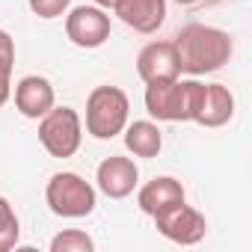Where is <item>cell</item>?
Instances as JSON below:
<instances>
[{
	"mask_svg": "<svg viewBox=\"0 0 252 252\" xmlns=\"http://www.w3.org/2000/svg\"><path fill=\"white\" fill-rule=\"evenodd\" d=\"M175 54H178V68L199 77L208 71L222 68L231 60V36L220 27H208V24H187L178 30V36L172 39Z\"/></svg>",
	"mask_w": 252,
	"mask_h": 252,
	"instance_id": "1",
	"label": "cell"
},
{
	"mask_svg": "<svg viewBox=\"0 0 252 252\" xmlns=\"http://www.w3.org/2000/svg\"><path fill=\"white\" fill-rule=\"evenodd\" d=\"M202 92L199 80H158L146 86V110L158 122H193Z\"/></svg>",
	"mask_w": 252,
	"mask_h": 252,
	"instance_id": "2",
	"label": "cell"
},
{
	"mask_svg": "<svg viewBox=\"0 0 252 252\" xmlns=\"http://www.w3.org/2000/svg\"><path fill=\"white\" fill-rule=\"evenodd\" d=\"M128 95L119 86H95L86 98V134L95 140H113L128 125Z\"/></svg>",
	"mask_w": 252,
	"mask_h": 252,
	"instance_id": "3",
	"label": "cell"
},
{
	"mask_svg": "<svg viewBox=\"0 0 252 252\" xmlns=\"http://www.w3.org/2000/svg\"><path fill=\"white\" fill-rule=\"evenodd\" d=\"M45 199H48V208L57 217H65V220L89 217L95 211V202H98L95 187L86 178H80L77 172H57L48 181Z\"/></svg>",
	"mask_w": 252,
	"mask_h": 252,
	"instance_id": "4",
	"label": "cell"
},
{
	"mask_svg": "<svg viewBox=\"0 0 252 252\" xmlns=\"http://www.w3.org/2000/svg\"><path fill=\"white\" fill-rule=\"evenodd\" d=\"M39 140L51 158H71L83 140V125L77 110L54 104L39 122Z\"/></svg>",
	"mask_w": 252,
	"mask_h": 252,
	"instance_id": "5",
	"label": "cell"
},
{
	"mask_svg": "<svg viewBox=\"0 0 252 252\" xmlns=\"http://www.w3.org/2000/svg\"><path fill=\"white\" fill-rule=\"evenodd\" d=\"M152 220H155L158 231H160L166 240L181 243V246H193V243H199V240L205 237V231H208L205 217H202L196 208L184 205V202L163 208V211H160V214H155Z\"/></svg>",
	"mask_w": 252,
	"mask_h": 252,
	"instance_id": "6",
	"label": "cell"
},
{
	"mask_svg": "<svg viewBox=\"0 0 252 252\" xmlns=\"http://www.w3.org/2000/svg\"><path fill=\"white\" fill-rule=\"evenodd\" d=\"M65 36L77 48H101L110 39V15L101 6H74L65 18Z\"/></svg>",
	"mask_w": 252,
	"mask_h": 252,
	"instance_id": "7",
	"label": "cell"
},
{
	"mask_svg": "<svg viewBox=\"0 0 252 252\" xmlns=\"http://www.w3.org/2000/svg\"><path fill=\"white\" fill-rule=\"evenodd\" d=\"M137 178H140V169L131 158H122V155H110L107 160L98 163V172H95V181H98V190L110 199H125L131 196L134 187H137Z\"/></svg>",
	"mask_w": 252,
	"mask_h": 252,
	"instance_id": "8",
	"label": "cell"
},
{
	"mask_svg": "<svg viewBox=\"0 0 252 252\" xmlns=\"http://www.w3.org/2000/svg\"><path fill=\"white\" fill-rule=\"evenodd\" d=\"M137 71L146 83H158V80H175L181 74L178 68V54L172 42H152L140 51L137 57Z\"/></svg>",
	"mask_w": 252,
	"mask_h": 252,
	"instance_id": "9",
	"label": "cell"
},
{
	"mask_svg": "<svg viewBox=\"0 0 252 252\" xmlns=\"http://www.w3.org/2000/svg\"><path fill=\"white\" fill-rule=\"evenodd\" d=\"M113 12L137 33H155L166 21V0H116Z\"/></svg>",
	"mask_w": 252,
	"mask_h": 252,
	"instance_id": "10",
	"label": "cell"
},
{
	"mask_svg": "<svg viewBox=\"0 0 252 252\" xmlns=\"http://www.w3.org/2000/svg\"><path fill=\"white\" fill-rule=\"evenodd\" d=\"M54 101H57V95H54V86H51L48 77L27 74L15 86V107L27 119H42L54 107Z\"/></svg>",
	"mask_w": 252,
	"mask_h": 252,
	"instance_id": "11",
	"label": "cell"
},
{
	"mask_svg": "<svg viewBox=\"0 0 252 252\" xmlns=\"http://www.w3.org/2000/svg\"><path fill=\"white\" fill-rule=\"evenodd\" d=\"M234 116V95L228 86L222 83H208L205 92H202V101L196 107V116L193 122L202 125V128H220L228 119Z\"/></svg>",
	"mask_w": 252,
	"mask_h": 252,
	"instance_id": "12",
	"label": "cell"
},
{
	"mask_svg": "<svg viewBox=\"0 0 252 252\" xmlns=\"http://www.w3.org/2000/svg\"><path fill=\"white\" fill-rule=\"evenodd\" d=\"M178 202H184V187H181V181H175V178H169V175L152 178V181L137 193V205H140V211L149 214V217H155V214H160L163 208L178 205Z\"/></svg>",
	"mask_w": 252,
	"mask_h": 252,
	"instance_id": "13",
	"label": "cell"
},
{
	"mask_svg": "<svg viewBox=\"0 0 252 252\" xmlns=\"http://www.w3.org/2000/svg\"><path fill=\"white\" fill-rule=\"evenodd\" d=\"M125 146L137 158H158L160 149H163L160 128L155 122H146V119L134 122V125H125Z\"/></svg>",
	"mask_w": 252,
	"mask_h": 252,
	"instance_id": "14",
	"label": "cell"
},
{
	"mask_svg": "<svg viewBox=\"0 0 252 252\" xmlns=\"http://www.w3.org/2000/svg\"><path fill=\"white\" fill-rule=\"evenodd\" d=\"M12 65H15V42L6 30H0V107L9 101V77H12Z\"/></svg>",
	"mask_w": 252,
	"mask_h": 252,
	"instance_id": "15",
	"label": "cell"
},
{
	"mask_svg": "<svg viewBox=\"0 0 252 252\" xmlns=\"http://www.w3.org/2000/svg\"><path fill=\"white\" fill-rule=\"evenodd\" d=\"M18 237H21L18 217H15V211H12V205H9L3 196H0V252L15 249Z\"/></svg>",
	"mask_w": 252,
	"mask_h": 252,
	"instance_id": "16",
	"label": "cell"
},
{
	"mask_svg": "<svg viewBox=\"0 0 252 252\" xmlns=\"http://www.w3.org/2000/svg\"><path fill=\"white\" fill-rule=\"evenodd\" d=\"M95 240L80 228H65L51 240V252H92Z\"/></svg>",
	"mask_w": 252,
	"mask_h": 252,
	"instance_id": "17",
	"label": "cell"
},
{
	"mask_svg": "<svg viewBox=\"0 0 252 252\" xmlns=\"http://www.w3.org/2000/svg\"><path fill=\"white\" fill-rule=\"evenodd\" d=\"M68 3L71 0H30V9L39 18H60L68 9Z\"/></svg>",
	"mask_w": 252,
	"mask_h": 252,
	"instance_id": "18",
	"label": "cell"
},
{
	"mask_svg": "<svg viewBox=\"0 0 252 252\" xmlns=\"http://www.w3.org/2000/svg\"><path fill=\"white\" fill-rule=\"evenodd\" d=\"M178 6H199V3H217V0H175Z\"/></svg>",
	"mask_w": 252,
	"mask_h": 252,
	"instance_id": "19",
	"label": "cell"
},
{
	"mask_svg": "<svg viewBox=\"0 0 252 252\" xmlns=\"http://www.w3.org/2000/svg\"><path fill=\"white\" fill-rule=\"evenodd\" d=\"M95 6H101V9H113V6H116V0H95Z\"/></svg>",
	"mask_w": 252,
	"mask_h": 252,
	"instance_id": "20",
	"label": "cell"
}]
</instances>
